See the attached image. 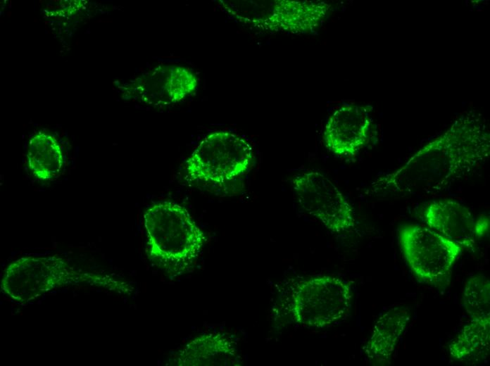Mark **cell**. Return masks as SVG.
Wrapping results in <instances>:
<instances>
[{"instance_id":"obj_16","label":"cell","mask_w":490,"mask_h":366,"mask_svg":"<svg viewBox=\"0 0 490 366\" xmlns=\"http://www.w3.org/2000/svg\"><path fill=\"white\" fill-rule=\"evenodd\" d=\"M463 305L471 319L490 317V282L486 276L478 274L467 279Z\"/></svg>"},{"instance_id":"obj_1","label":"cell","mask_w":490,"mask_h":366,"mask_svg":"<svg viewBox=\"0 0 490 366\" xmlns=\"http://www.w3.org/2000/svg\"><path fill=\"white\" fill-rule=\"evenodd\" d=\"M490 153V134L483 116L470 111L427 144L396 170L378 179L374 191L413 194L441 191L475 171Z\"/></svg>"},{"instance_id":"obj_8","label":"cell","mask_w":490,"mask_h":366,"mask_svg":"<svg viewBox=\"0 0 490 366\" xmlns=\"http://www.w3.org/2000/svg\"><path fill=\"white\" fill-rule=\"evenodd\" d=\"M296 199L303 210L333 232L355 227L353 209L338 187L324 174L308 171L292 179Z\"/></svg>"},{"instance_id":"obj_7","label":"cell","mask_w":490,"mask_h":366,"mask_svg":"<svg viewBox=\"0 0 490 366\" xmlns=\"http://www.w3.org/2000/svg\"><path fill=\"white\" fill-rule=\"evenodd\" d=\"M398 237L404 258L415 276L434 286L446 282L463 249L432 229L419 225L402 226Z\"/></svg>"},{"instance_id":"obj_4","label":"cell","mask_w":490,"mask_h":366,"mask_svg":"<svg viewBox=\"0 0 490 366\" xmlns=\"http://www.w3.org/2000/svg\"><path fill=\"white\" fill-rule=\"evenodd\" d=\"M223 10L244 25L265 32L305 34L320 27L331 8L323 1L226 0Z\"/></svg>"},{"instance_id":"obj_5","label":"cell","mask_w":490,"mask_h":366,"mask_svg":"<svg viewBox=\"0 0 490 366\" xmlns=\"http://www.w3.org/2000/svg\"><path fill=\"white\" fill-rule=\"evenodd\" d=\"M254 160L251 143L236 133L218 130L206 136L187 158L191 180L222 183L245 174Z\"/></svg>"},{"instance_id":"obj_11","label":"cell","mask_w":490,"mask_h":366,"mask_svg":"<svg viewBox=\"0 0 490 366\" xmlns=\"http://www.w3.org/2000/svg\"><path fill=\"white\" fill-rule=\"evenodd\" d=\"M196 75L177 65H160L137 78L131 87L133 94L145 103L166 106L179 102L197 87Z\"/></svg>"},{"instance_id":"obj_14","label":"cell","mask_w":490,"mask_h":366,"mask_svg":"<svg viewBox=\"0 0 490 366\" xmlns=\"http://www.w3.org/2000/svg\"><path fill=\"white\" fill-rule=\"evenodd\" d=\"M448 350L453 359L463 363L485 361L490 351V317L471 319L451 341Z\"/></svg>"},{"instance_id":"obj_3","label":"cell","mask_w":490,"mask_h":366,"mask_svg":"<svg viewBox=\"0 0 490 366\" xmlns=\"http://www.w3.org/2000/svg\"><path fill=\"white\" fill-rule=\"evenodd\" d=\"M81 285L118 293L132 291L126 282L106 274L81 270L57 255L13 261L4 271L1 290L12 300L27 303L54 289Z\"/></svg>"},{"instance_id":"obj_15","label":"cell","mask_w":490,"mask_h":366,"mask_svg":"<svg viewBox=\"0 0 490 366\" xmlns=\"http://www.w3.org/2000/svg\"><path fill=\"white\" fill-rule=\"evenodd\" d=\"M27 163L32 174L39 179L49 180L56 177L63 167V153L54 137L39 132L30 140Z\"/></svg>"},{"instance_id":"obj_9","label":"cell","mask_w":490,"mask_h":366,"mask_svg":"<svg viewBox=\"0 0 490 366\" xmlns=\"http://www.w3.org/2000/svg\"><path fill=\"white\" fill-rule=\"evenodd\" d=\"M372 107L344 103L328 117L323 130L325 147L333 154L351 158L368 143L372 126Z\"/></svg>"},{"instance_id":"obj_12","label":"cell","mask_w":490,"mask_h":366,"mask_svg":"<svg viewBox=\"0 0 490 366\" xmlns=\"http://www.w3.org/2000/svg\"><path fill=\"white\" fill-rule=\"evenodd\" d=\"M239 356L232 340L221 333L199 336L175 356L174 365H237Z\"/></svg>"},{"instance_id":"obj_10","label":"cell","mask_w":490,"mask_h":366,"mask_svg":"<svg viewBox=\"0 0 490 366\" xmlns=\"http://www.w3.org/2000/svg\"><path fill=\"white\" fill-rule=\"evenodd\" d=\"M424 219L428 227L466 249H472L489 227L486 217L476 218L466 206L449 199L430 202Z\"/></svg>"},{"instance_id":"obj_6","label":"cell","mask_w":490,"mask_h":366,"mask_svg":"<svg viewBox=\"0 0 490 366\" xmlns=\"http://www.w3.org/2000/svg\"><path fill=\"white\" fill-rule=\"evenodd\" d=\"M353 293L346 281L333 276L313 277L298 283L289 298V314L296 324L324 328L349 313Z\"/></svg>"},{"instance_id":"obj_2","label":"cell","mask_w":490,"mask_h":366,"mask_svg":"<svg viewBox=\"0 0 490 366\" xmlns=\"http://www.w3.org/2000/svg\"><path fill=\"white\" fill-rule=\"evenodd\" d=\"M144 226L146 253L155 265L170 277L194 268L206 237L185 207L169 201L156 202L145 210Z\"/></svg>"},{"instance_id":"obj_13","label":"cell","mask_w":490,"mask_h":366,"mask_svg":"<svg viewBox=\"0 0 490 366\" xmlns=\"http://www.w3.org/2000/svg\"><path fill=\"white\" fill-rule=\"evenodd\" d=\"M410 319L408 309L399 306L389 309L378 318L364 347L370 360L379 365L390 362Z\"/></svg>"}]
</instances>
